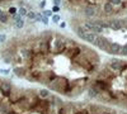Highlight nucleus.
<instances>
[{
    "mask_svg": "<svg viewBox=\"0 0 127 114\" xmlns=\"http://www.w3.org/2000/svg\"><path fill=\"white\" fill-rule=\"evenodd\" d=\"M41 22L43 23V24H47V23H48V18H47V17H45L43 14H42V18H41Z\"/></svg>",
    "mask_w": 127,
    "mask_h": 114,
    "instance_id": "25",
    "label": "nucleus"
},
{
    "mask_svg": "<svg viewBox=\"0 0 127 114\" xmlns=\"http://www.w3.org/2000/svg\"><path fill=\"white\" fill-rule=\"evenodd\" d=\"M108 27L113 30H120L122 29V19L118 18H112L109 22H108Z\"/></svg>",
    "mask_w": 127,
    "mask_h": 114,
    "instance_id": "5",
    "label": "nucleus"
},
{
    "mask_svg": "<svg viewBox=\"0 0 127 114\" xmlns=\"http://www.w3.org/2000/svg\"><path fill=\"white\" fill-rule=\"evenodd\" d=\"M42 14H43L45 17H47V18H48V17H52V12H51V10H46V9L42 12Z\"/></svg>",
    "mask_w": 127,
    "mask_h": 114,
    "instance_id": "23",
    "label": "nucleus"
},
{
    "mask_svg": "<svg viewBox=\"0 0 127 114\" xmlns=\"http://www.w3.org/2000/svg\"><path fill=\"white\" fill-rule=\"evenodd\" d=\"M78 113H79L78 109L74 107V105H71V104L64 105V107H61L60 110H59V114H78Z\"/></svg>",
    "mask_w": 127,
    "mask_h": 114,
    "instance_id": "4",
    "label": "nucleus"
},
{
    "mask_svg": "<svg viewBox=\"0 0 127 114\" xmlns=\"http://www.w3.org/2000/svg\"><path fill=\"white\" fill-rule=\"evenodd\" d=\"M26 17L28 18L29 22H36V12H33V10H31V12H28Z\"/></svg>",
    "mask_w": 127,
    "mask_h": 114,
    "instance_id": "16",
    "label": "nucleus"
},
{
    "mask_svg": "<svg viewBox=\"0 0 127 114\" xmlns=\"http://www.w3.org/2000/svg\"><path fill=\"white\" fill-rule=\"evenodd\" d=\"M12 89H13V86H12L10 82H8V81H0V94H1L3 96H9Z\"/></svg>",
    "mask_w": 127,
    "mask_h": 114,
    "instance_id": "3",
    "label": "nucleus"
},
{
    "mask_svg": "<svg viewBox=\"0 0 127 114\" xmlns=\"http://www.w3.org/2000/svg\"><path fill=\"white\" fill-rule=\"evenodd\" d=\"M6 41V36L5 34H0V43H4Z\"/></svg>",
    "mask_w": 127,
    "mask_h": 114,
    "instance_id": "26",
    "label": "nucleus"
},
{
    "mask_svg": "<svg viewBox=\"0 0 127 114\" xmlns=\"http://www.w3.org/2000/svg\"><path fill=\"white\" fill-rule=\"evenodd\" d=\"M60 27H61V28H66V23H65V22H61Z\"/></svg>",
    "mask_w": 127,
    "mask_h": 114,
    "instance_id": "33",
    "label": "nucleus"
},
{
    "mask_svg": "<svg viewBox=\"0 0 127 114\" xmlns=\"http://www.w3.org/2000/svg\"><path fill=\"white\" fill-rule=\"evenodd\" d=\"M51 12H55V13H57V12H60V6H54V8H52V10H51Z\"/></svg>",
    "mask_w": 127,
    "mask_h": 114,
    "instance_id": "30",
    "label": "nucleus"
},
{
    "mask_svg": "<svg viewBox=\"0 0 127 114\" xmlns=\"http://www.w3.org/2000/svg\"><path fill=\"white\" fill-rule=\"evenodd\" d=\"M42 18V13H36V22H41Z\"/></svg>",
    "mask_w": 127,
    "mask_h": 114,
    "instance_id": "27",
    "label": "nucleus"
},
{
    "mask_svg": "<svg viewBox=\"0 0 127 114\" xmlns=\"http://www.w3.org/2000/svg\"><path fill=\"white\" fill-rule=\"evenodd\" d=\"M19 52H20V56H22L23 58H31L32 57V51L28 49V48H26V47L20 48Z\"/></svg>",
    "mask_w": 127,
    "mask_h": 114,
    "instance_id": "12",
    "label": "nucleus"
},
{
    "mask_svg": "<svg viewBox=\"0 0 127 114\" xmlns=\"http://www.w3.org/2000/svg\"><path fill=\"white\" fill-rule=\"evenodd\" d=\"M8 22H9V14L3 12L1 15H0V23H1V24H6Z\"/></svg>",
    "mask_w": 127,
    "mask_h": 114,
    "instance_id": "15",
    "label": "nucleus"
},
{
    "mask_svg": "<svg viewBox=\"0 0 127 114\" xmlns=\"http://www.w3.org/2000/svg\"><path fill=\"white\" fill-rule=\"evenodd\" d=\"M103 10H104V13H105V14H112V13H113V10H114V6L108 1V3H105V4L103 5Z\"/></svg>",
    "mask_w": 127,
    "mask_h": 114,
    "instance_id": "13",
    "label": "nucleus"
},
{
    "mask_svg": "<svg viewBox=\"0 0 127 114\" xmlns=\"http://www.w3.org/2000/svg\"><path fill=\"white\" fill-rule=\"evenodd\" d=\"M1 13H3V9H0V15H1Z\"/></svg>",
    "mask_w": 127,
    "mask_h": 114,
    "instance_id": "34",
    "label": "nucleus"
},
{
    "mask_svg": "<svg viewBox=\"0 0 127 114\" xmlns=\"http://www.w3.org/2000/svg\"><path fill=\"white\" fill-rule=\"evenodd\" d=\"M0 74H4V75H8V74H9V70H0Z\"/></svg>",
    "mask_w": 127,
    "mask_h": 114,
    "instance_id": "32",
    "label": "nucleus"
},
{
    "mask_svg": "<svg viewBox=\"0 0 127 114\" xmlns=\"http://www.w3.org/2000/svg\"><path fill=\"white\" fill-rule=\"evenodd\" d=\"M48 96H50V90H47V89H41V90L38 91V99L46 100Z\"/></svg>",
    "mask_w": 127,
    "mask_h": 114,
    "instance_id": "11",
    "label": "nucleus"
},
{
    "mask_svg": "<svg viewBox=\"0 0 127 114\" xmlns=\"http://www.w3.org/2000/svg\"><path fill=\"white\" fill-rule=\"evenodd\" d=\"M8 14H12V15L17 14V8H15V6H12V8H9V10H8Z\"/></svg>",
    "mask_w": 127,
    "mask_h": 114,
    "instance_id": "22",
    "label": "nucleus"
},
{
    "mask_svg": "<svg viewBox=\"0 0 127 114\" xmlns=\"http://www.w3.org/2000/svg\"><path fill=\"white\" fill-rule=\"evenodd\" d=\"M13 72L18 76V77H23V76H26V68L23 67V66H15L14 68H13Z\"/></svg>",
    "mask_w": 127,
    "mask_h": 114,
    "instance_id": "10",
    "label": "nucleus"
},
{
    "mask_svg": "<svg viewBox=\"0 0 127 114\" xmlns=\"http://www.w3.org/2000/svg\"><path fill=\"white\" fill-rule=\"evenodd\" d=\"M17 13L20 15V17H26L27 15V13H28V10H27V8H24V6H19V9L17 10Z\"/></svg>",
    "mask_w": 127,
    "mask_h": 114,
    "instance_id": "17",
    "label": "nucleus"
},
{
    "mask_svg": "<svg viewBox=\"0 0 127 114\" xmlns=\"http://www.w3.org/2000/svg\"><path fill=\"white\" fill-rule=\"evenodd\" d=\"M84 14L88 18H94L95 15H98V6L94 4H88L84 8Z\"/></svg>",
    "mask_w": 127,
    "mask_h": 114,
    "instance_id": "2",
    "label": "nucleus"
},
{
    "mask_svg": "<svg viewBox=\"0 0 127 114\" xmlns=\"http://www.w3.org/2000/svg\"><path fill=\"white\" fill-rule=\"evenodd\" d=\"M99 94H100V90L95 86V85H92V86H89V89H88V95H89V98H98L99 96Z\"/></svg>",
    "mask_w": 127,
    "mask_h": 114,
    "instance_id": "8",
    "label": "nucleus"
},
{
    "mask_svg": "<svg viewBox=\"0 0 127 114\" xmlns=\"http://www.w3.org/2000/svg\"><path fill=\"white\" fill-rule=\"evenodd\" d=\"M70 1H78V0H70Z\"/></svg>",
    "mask_w": 127,
    "mask_h": 114,
    "instance_id": "35",
    "label": "nucleus"
},
{
    "mask_svg": "<svg viewBox=\"0 0 127 114\" xmlns=\"http://www.w3.org/2000/svg\"><path fill=\"white\" fill-rule=\"evenodd\" d=\"M75 30H76V34H78L80 38H83V39H84V36H85V33H87L85 28H84L83 25H78Z\"/></svg>",
    "mask_w": 127,
    "mask_h": 114,
    "instance_id": "14",
    "label": "nucleus"
},
{
    "mask_svg": "<svg viewBox=\"0 0 127 114\" xmlns=\"http://www.w3.org/2000/svg\"><path fill=\"white\" fill-rule=\"evenodd\" d=\"M109 3L113 5V6H120L122 4V0H109Z\"/></svg>",
    "mask_w": 127,
    "mask_h": 114,
    "instance_id": "21",
    "label": "nucleus"
},
{
    "mask_svg": "<svg viewBox=\"0 0 127 114\" xmlns=\"http://www.w3.org/2000/svg\"><path fill=\"white\" fill-rule=\"evenodd\" d=\"M39 9H42V10H45V8H46V0H41V3H39Z\"/></svg>",
    "mask_w": 127,
    "mask_h": 114,
    "instance_id": "24",
    "label": "nucleus"
},
{
    "mask_svg": "<svg viewBox=\"0 0 127 114\" xmlns=\"http://www.w3.org/2000/svg\"><path fill=\"white\" fill-rule=\"evenodd\" d=\"M121 45L120 43H116V42H112L109 45V48H108V53L109 55H118L120 51H121Z\"/></svg>",
    "mask_w": 127,
    "mask_h": 114,
    "instance_id": "7",
    "label": "nucleus"
},
{
    "mask_svg": "<svg viewBox=\"0 0 127 114\" xmlns=\"http://www.w3.org/2000/svg\"><path fill=\"white\" fill-rule=\"evenodd\" d=\"M122 66H123V62H122L121 60H116V58L111 60L109 64H108V67H109L112 71H121Z\"/></svg>",
    "mask_w": 127,
    "mask_h": 114,
    "instance_id": "6",
    "label": "nucleus"
},
{
    "mask_svg": "<svg viewBox=\"0 0 127 114\" xmlns=\"http://www.w3.org/2000/svg\"><path fill=\"white\" fill-rule=\"evenodd\" d=\"M13 19H14V22H17V20L22 19V17H20V15H19V14L17 13V14H14V15H13Z\"/></svg>",
    "mask_w": 127,
    "mask_h": 114,
    "instance_id": "28",
    "label": "nucleus"
},
{
    "mask_svg": "<svg viewBox=\"0 0 127 114\" xmlns=\"http://www.w3.org/2000/svg\"><path fill=\"white\" fill-rule=\"evenodd\" d=\"M24 19L22 18V19H19V20H17V22H15V28L17 29H22L23 27H24Z\"/></svg>",
    "mask_w": 127,
    "mask_h": 114,
    "instance_id": "18",
    "label": "nucleus"
},
{
    "mask_svg": "<svg viewBox=\"0 0 127 114\" xmlns=\"http://www.w3.org/2000/svg\"><path fill=\"white\" fill-rule=\"evenodd\" d=\"M61 20V15L60 14H55V15H52V22L54 23H59Z\"/></svg>",
    "mask_w": 127,
    "mask_h": 114,
    "instance_id": "20",
    "label": "nucleus"
},
{
    "mask_svg": "<svg viewBox=\"0 0 127 114\" xmlns=\"http://www.w3.org/2000/svg\"><path fill=\"white\" fill-rule=\"evenodd\" d=\"M54 3H55L56 6H60L61 5V0H54Z\"/></svg>",
    "mask_w": 127,
    "mask_h": 114,
    "instance_id": "31",
    "label": "nucleus"
},
{
    "mask_svg": "<svg viewBox=\"0 0 127 114\" xmlns=\"http://www.w3.org/2000/svg\"><path fill=\"white\" fill-rule=\"evenodd\" d=\"M97 37H98V34H95V33H93V32H87L85 36H84V41H85V42H88V43H90V45H94Z\"/></svg>",
    "mask_w": 127,
    "mask_h": 114,
    "instance_id": "9",
    "label": "nucleus"
},
{
    "mask_svg": "<svg viewBox=\"0 0 127 114\" xmlns=\"http://www.w3.org/2000/svg\"><path fill=\"white\" fill-rule=\"evenodd\" d=\"M122 27H125V28L127 29V18L122 19Z\"/></svg>",
    "mask_w": 127,
    "mask_h": 114,
    "instance_id": "29",
    "label": "nucleus"
},
{
    "mask_svg": "<svg viewBox=\"0 0 127 114\" xmlns=\"http://www.w3.org/2000/svg\"><path fill=\"white\" fill-rule=\"evenodd\" d=\"M109 45H111V42L104 36H98L97 39H95V42H94V46H97L102 51H107V52H108Z\"/></svg>",
    "mask_w": 127,
    "mask_h": 114,
    "instance_id": "1",
    "label": "nucleus"
},
{
    "mask_svg": "<svg viewBox=\"0 0 127 114\" xmlns=\"http://www.w3.org/2000/svg\"><path fill=\"white\" fill-rule=\"evenodd\" d=\"M120 53H121L122 56L127 57V45H123V46L121 47V51H120Z\"/></svg>",
    "mask_w": 127,
    "mask_h": 114,
    "instance_id": "19",
    "label": "nucleus"
}]
</instances>
